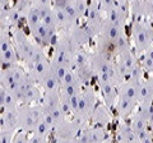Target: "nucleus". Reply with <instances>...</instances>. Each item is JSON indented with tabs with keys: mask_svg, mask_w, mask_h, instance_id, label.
<instances>
[{
	"mask_svg": "<svg viewBox=\"0 0 153 143\" xmlns=\"http://www.w3.org/2000/svg\"><path fill=\"white\" fill-rule=\"evenodd\" d=\"M54 128H55L54 123H52L50 116L45 112L44 118H42L41 120L36 124L35 130H33L32 134H37V136H41V137H47L49 138V136L54 132Z\"/></svg>",
	"mask_w": 153,
	"mask_h": 143,
	"instance_id": "nucleus-20",
	"label": "nucleus"
},
{
	"mask_svg": "<svg viewBox=\"0 0 153 143\" xmlns=\"http://www.w3.org/2000/svg\"><path fill=\"white\" fill-rule=\"evenodd\" d=\"M28 143H50L49 138L47 137H41L37 134H32L28 138Z\"/></svg>",
	"mask_w": 153,
	"mask_h": 143,
	"instance_id": "nucleus-27",
	"label": "nucleus"
},
{
	"mask_svg": "<svg viewBox=\"0 0 153 143\" xmlns=\"http://www.w3.org/2000/svg\"><path fill=\"white\" fill-rule=\"evenodd\" d=\"M89 121L92 123V125L106 128L107 124L112 121V114L105 104H97V106L91 115Z\"/></svg>",
	"mask_w": 153,
	"mask_h": 143,
	"instance_id": "nucleus-12",
	"label": "nucleus"
},
{
	"mask_svg": "<svg viewBox=\"0 0 153 143\" xmlns=\"http://www.w3.org/2000/svg\"><path fill=\"white\" fill-rule=\"evenodd\" d=\"M137 143H153V138L152 134L149 133V130H144L137 134Z\"/></svg>",
	"mask_w": 153,
	"mask_h": 143,
	"instance_id": "nucleus-26",
	"label": "nucleus"
},
{
	"mask_svg": "<svg viewBox=\"0 0 153 143\" xmlns=\"http://www.w3.org/2000/svg\"><path fill=\"white\" fill-rule=\"evenodd\" d=\"M144 10H146V19H151L153 17V0L152 1H144Z\"/></svg>",
	"mask_w": 153,
	"mask_h": 143,
	"instance_id": "nucleus-29",
	"label": "nucleus"
},
{
	"mask_svg": "<svg viewBox=\"0 0 153 143\" xmlns=\"http://www.w3.org/2000/svg\"><path fill=\"white\" fill-rule=\"evenodd\" d=\"M146 83H147L148 88H149V92H151L152 97H153V75H152V77H149L148 79H146Z\"/></svg>",
	"mask_w": 153,
	"mask_h": 143,
	"instance_id": "nucleus-31",
	"label": "nucleus"
},
{
	"mask_svg": "<svg viewBox=\"0 0 153 143\" xmlns=\"http://www.w3.org/2000/svg\"><path fill=\"white\" fill-rule=\"evenodd\" d=\"M68 33V37L70 42L73 44L75 49H85L92 41V37L88 35V32L85 31L84 26H75L73 27Z\"/></svg>",
	"mask_w": 153,
	"mask_h": 143,
	"instance_id": "nucleus-11",
	"label": "nucleus"
},
{
	"mask_svg": "<svg viewBox=\"0 0 153 143\" xmlns=\"http://www.w3.org/2000/svg\"><path fill=\"white\" fill-rule=\"evenodd\" d=\"M85 124H83L82 121H79L78 119H65V120L56 125L54 128V137L55 138H60V139H68V141H74L78 134L80 133V130L83 129V127Z\"/></svg>",
	"mask_w": 153,
	"mask_h": 143,
	"instance_id": "nucleus-9",
	"label": "nucleus"
},
{
	"mask_svg": "<svg viewBox=\"0 0 153 143\" xmlns=\"http://www.w3.org/2000/svg\"><path fill=\"white\" fill-rule=\"evenodd\" d=\"M28 138H30L28 133L22 132V130H18V132L14 133L12 143H28Z\"/></svg>",
	"mask_w": 153,
	"mask_h": 143,
	"instance_id": "nucleus-25",
	"label": "nucleus"
},
{
	"mask_svg": "<svg viewBox=\"0 0 153 143\" xmlns=\"http://www.w3.org/2000/svg\"><path fill=\"white\" fill-rule=\"evenodd\" d=\"M87 129H88L89 143H103L108 138L106 128H103V127L89 125V127H87Z\"/></svg>",
	"mask_w": 153,
	"mask_h": 143,
	"instance_id": "nucleus-21",
	"label": "nucleus"
},
{
	"mask_svg": "<svg viewBox=\"0 0 153 143\" xmlns=\"http://www.w3.org/2000/svg\"><path fill=\"white\" fill-rule=\"evenodd\" d=\"M130 35L131 50L139 58L153 44V25L148 19H133Z\"/></svg>",
	"mask_w": 153,
	"mask_h": 143,
	"instance_id": "nucleus-1",
	"label": "nucleus"
},
{
	"mask_svg": "<svg viewBox=\"0 0 153 143\" xmlns=\"http://www.w3.org/2000/svg\"><path fill=\"white\" fill-rule=\"evenodd\" d=\"M45 115L44 106L41 102L33 104V105H21L17 110V123H18V130L33 133L36 124L41 120Z\"/></svg>",
	"mask_w": 153,
	"mask_h": 143,
	"instance_id": "nucleus-2",
	"label": "nucleus"
},
{
	"mask_svg": "<svg viewBox=\"0 0 153 143\" xmlns=\"http://www.w3.org/2000/svg\"><path fill=\"white\" fill-rule=\"evenodd\" d=\"M137 106H138V104L117 95V100H116V102H115L114 107H115V110H116L119 118H120V120H126V119L130 118L131 114L135 111Z\"/></svg>",
	"mask_w": 153,
	"mask_h": 143,
	"instance_id": "nucleus-13",
	"label": "nucleus"
},
{
	"mask_svg": "<svg viewBox=\"0 0 153 143\" xmlns=\"http://www.w3.org/2000/svg\"><path fill=\"white\" fill-rule=\"evenodd\" d=\"M98 104L97 93L93 86H85L82 88V91L79 93L78 97V107H76L75 115L73 118L78 119L79 121H82L83 124L89 123L91 115H92L93 110L96 109Z\"/></svg>",
	"mask_w": 153,
	"mask_h": 143,
	"instance_id": "nucleus-3",
	"label": "nucleus"
},
{
	"mask_svg": "<svg viewBox=\"0 0 153 143\" xmlns=\"http://www.w3.org/2000/svg\"><path fill=\"white\" fill-rule=\"evenodd\" d=\"M10 36H12L14 49H16L18 58L28 66L33 58V54L36 51L37 44L28 39L25 31L19 26L10 28Z\"/></svg>",
	"mask_w": 153,
	"mask_h": 143,
	"instance_id": "nucleus-4",
	"label": "nucleus"
},
{
	"mask_svg": "<svg viewBox=\"0 0 153 143\" xmlns=\"http://www.w3.org/2000/svg\"><path fill=\"white\" fill-rule=\"evenodd\" d=\"M139 84L133 83L130 80H124V82L117 87V95L138 104V86Z\"/></svg>",
	"mask_w": 153,
	"mask_h": 143,
	"instance_id": "nucleus-18",
	"label": "nucleus"
},
{
	"mask_svg": "<svg viewBox=\"0 0 153 143\" xmlns=\"http://www.w3.org/2000/svg\"><path fill=\"white\" fill-rule=\"evenodd\" d=\"M117 143H137V136L126 120H120L117 124Z\"/></svg>",
	"mask_w": 153,
	"mask_h": 143,
	"instance_id": "nucleus-17",
	"label": "nucleus"
},
{
	"mask_svg": "<svg viewBox=\"0 0 153 143\" xmlns=\"http://www.w3.org/2000/svg\"><path fill=\"white\" fill-rule=\"evenodd\" d=\"M148 119H149V115L138 110V106H137L135 111L131 114V116L129 118V121H128L133 132L135 133V136L148 129Z\"/></svg>",
	"mask_w": 153,
	"mask_h": 143,
	"instance_id": "nucleus-14",
	"label": "nucleus"
},
{
	"mask_svg": "<svg viewBox=\"0 0 153 143\" xmlns=\"http://www.w3.org/2000/svg\"><path fill=\"white\" fill-rule=\"evenodd\" d=\"M52 143H73V141H68V139H60V138H55Z\"/></svg>",
	"mask_w": 153,
	"mask_h": 143,
	"instance_id": "nucleus-32",
	"label": "nucleus"
},
{
	"mask_svg": "<svg viewBox=\"0 0 153 143\" xmlns=\"http://www.w3.org/2000/svg\"><path fill=\"white\" fill-rule=\"evenodd\" d=\"M148 21H149V22H151V23H152V25H153V17H152V18H151V19H148Z\"/></svg>",
	"mask_w": 153,
	"mask_h": 143,
	"instance_id": "nucleus-34",
	"label": "nucleus"
},
{
	"mask_svg": "<svg viewBox=\"0 0 153 143\" xmlns=\"http://www.w3.org/2000/svg\"><path fill=\"white\" fill-rule=\"evenodd\" d=\"M96 79H97L100 93L103 98V104L111 110L117 100V87L112 82H110L106 74L98 75V77H96Z\"/></svg>",
	"mask_w": 153,
	"mask_h": 143,
	"instance_id": "nucleus-10",
	"label": "nucleus"
},
{
	"mask_svg": "<svg viewBox=\"0 0 153 143\" xmlns=\"http://www.w3.org/2000/svg\"><path fill=\"white\" fill-rule=\"evenodd\" d=\"M14 95H16L19 105H33L41 102L44 93L41 92V88L28 75L25 82L19 86V88L14 92Z\"/></svg>",
	"mask_w": 153,
	"mask_h": 143,
	"instance_id": "nucleus-7",
	"label": "nucleus"
},
{
	"mask_svg": "<svg viewBox=\"0 0 153 143\" xmlns=\"http://www.w3.org/2000/svg\"><path fill=\"white\" fill-rule=\"evenodd\" d=\"M125 28H121V27H117L115 25H111L105 21L103 22V26L101 28V32H100V36H102L105 40H107L108 42L111 44H115L123 35H125Z\"/></svg>",
	"mask_w": 153,
	"mask_h": 143,
	"instance_id": "nucleus-16",
	"label": "nucleus"
},
{
	"mask_svg": "<svg viewBox=\"0 0 153 143\" xmlns=\"http://www.w3.org/2000/svg\"><path fill=\"white\" fill-rule=\"evenodd\" d=\"M17 110H3L0 115V130L16 133L18 132V123H17Z\"/></svg>",
	"mask_w": 153,
	"mask_h": 143,
	"instance_id": "nucleus-15",
	"label": "nucleus"
},
{
	"mask_svg": "<svg viewBox=\"0 0 153 143\" xmlns=\"http://www.w3.org/2000/svg\"><path fill=\"white\" fill-rule=\"evenodd\" d=\"M74 3V7L76 9V13L80 19H83L87 16V12H88V3L87 1H73Z\"/></svg>",
	"mask_w": 153,
	"mask_h": 143,
	"instance_id": "nucleus-24",
	"label": "nucleus"
},
{
	"mask_svg": "<svg viewBox=\"0 0 153 143\" xmlns=\"http://www.w3.org/2000/svg\"><path fill=\"white\" fill-rule=\"evenodd\" d=\"M37 86L44 89V93H52V92H59L60 83L56 80V78L49 72L46 75H44L40 80L37 82Z\"/></svg>",
	"mask_w": 153,
	"mask_h": 143,
	"instance_id": "nucleus-19",
	"label": "nucleus"
},
{
	"mask_svg": "<svg viewBox=\"0 0 153 143\" xmlns=\"http://www.w3.org/2000/svg\"><path fill=\"white\" fill-rule=\"evenodd\" d=\"M85 19H87V22L84 25V28L88 32V35L92 37V40H94L100 35L105 22L102 13L100 10L98 1L88 3V12H87V16H85Z\"/></svg>",
	"mask_w": 153,
	"mask_h": 143,
	"instance_id": "nucleus-8",
	"label": "nucleus"
},
{
	"mask_svg": "<svg viewBox=\"0 0 153 143\" xmlns=\"http://www.w3.org/2000/svg\"><path fill=\"white\" fill-rule=\"evenodd\" d=\"M0 61L4 68L18 65V55L14 49L10 30L7 27H0Z\"/></svg>",
	"mask_w": 153,
	"mask_h": 143,
	"instance_id": "nucleus-5",
	"label": "nucleus"
},
{
	"mask_svg": "<svg viewBox=\"0 0 153 143\" xmlns=\"http://www.w3.org/2000/svg\"><path fill=\"white\" fill-rule=\"evenodd\" d=\"M13 136H14V133L0 130V143H12Z\"/></svg>",
	"mask_w": 153,
	"mask_h": 143,
	"instance_id": "nucleus-28",
	"label": "nucleus"
},
{
	"mask_svg": "<svg viewBox=\"0 0 153 143\" xmlns=\"http://www.w3.org/2000/svg\"><path fill=\"white\" fill-rule=\"evenodd\" d=\"M50 72H51V74L56 78L57 82L61 83V80L64 79L65 74L68 73V69L64 68V66H61V65H59V64L50 63Z\"/></svg>",
	"mask_w": 153,
	"mask_h": 143,
	"instance_id": "nucleus-23",
	"label": "nucleus"
},
{
	"mask_svg": "<svg viewBox=\"0 0 153 143\" xmlns=\"http://www.w3.org/2000/svg\"><path fill=\"white\" fill-rule=\"evenodd\" d=\"M28 77L27 70H25L19 65H13L4 68L1 77H0V87H3L7 91L14 93L19 88L23 82Z\"/></svg>",
	"mask_w": 153,
	"mask_h": 143,
	"instance_id": "nucleus-6",
	"label": "nucleus"
},
{
	"mask_svg": "<svg viewBox=\"0 0 153 143\" xmlns=\"http://www.w3.org/2000/svg\"><path fill=\"white\" fill-rule=\"evenodd\" d=\"M3 70H4V65H3V63L0 61V77H1V73H3Z\"/></svg>",
	"mask_w": 153,
	"mask_h": 143,
	"instance_id": "nucleus-33",
	"label": "nucleus"
},
{
	"mask_svg": "<svg viewBox=\"0 0 153 143\" xmlns=\"http://www.w3.org/2000/svg\"><path fill=\"white\" fill-rule=\"evenodd\" d=\"M4 100H5V89L0 87V110L4 109Z\"/></svg>",
	"mask_w": 153,
	"mask_h": 143,
	"instance_id": "nucleus-30",
	"label": "nucleus"
},
{
	"mask_svg": "<svg viewBox=\"0 0 153 143\" xmlns=\"http://www.w3.org/2000/svg\"><path fill=\"white\" fill-rule=\"evenodd\" d=\"M126 80H130V82L137 83V84H139L144 80V72H143V69L140 68L139 63H138V65L130 72V73H129Z\"/></svg>",
	"mask_w": 153,
	"mask_h": 143,
	"instance_id": "nucleus-22",
	"label": "nucleus"
}]
</instances>
